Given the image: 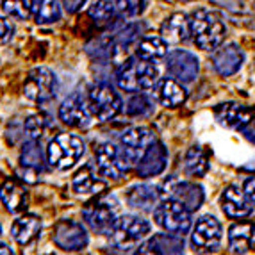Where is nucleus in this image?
<instances>
[{"label": "nucleus", "mask_w": 255, "mask_h": 255, "mask_svg": "<svg viewBox=\"0 0 255 255\" xmlns=\"http://www.w3.org/2000/svg\"><path fill=\"white\" fill-rule=\"evenodd\" d=\"M191 39L202 50H216L227 36V25L220 13L209 9H196L189 20Z\"/></svg>", "instance_id": "f257e3e1"}, {"label": "nucleus", "mask_w": 255, "mask_h": 255, "mask_svg": "<svg viewBox=\"0 0 255 255\" xmlns=\"http://www.w3.org/2000/svg\"><path fill=\"white\" fill-rule=\"evenodd\" d=\"M159 81L157 66L145 59H127L116 72V82L124 91L139 93L152 90Z\"/></svg>", "instance_id": "f03ea898"}, {"label": "nucleus", "mask_w": 255, "mask_h": 255, "mask_svg": "<svg viewBox=\"0 0 255 255\" xmlns=\"http://www.w3.org/2000/svg\"><path fill=\"white\" fill-rule=\"evenodd\" d=\"M84 143L73 134H57L47 145V162L55 170H70L84 155Z\"/></svg>", "instance_id": "7ed1b4c3"}, {"label": "nucleus", "mask_w": 255, "mask_h": 255, "mask_svg": "<svg viewBox=\"0 0 255 255\" xmlns=\"http://www.w3.org/2000/svg\"><path fill=\"white\" fill-rule=\"evenodd\" d=\"M153 221L166 232L173 234H187L193 227L191 211L175 198H164L159 202L155 211H153Z\"/></svg>", "instance_id": "20e7f679"}, {"label": "nucleus", "mask_w": 255, "mask_h": 255, "mask_svg": "<svg viewBox=\"0 0 255 255\" xmlns=\"http://www.w3.org/2000/svg\"><path fill=\"white\" fill-rule=\"evenodd\" d=\"M95 159H97L98 173L115 180L122 179L125 173H128L132 162H134L127 146L120 148L115 143H102L95 152Z\"/></svg>", "instance_id": "39448f33"}, {"label": "nucleus", "mask_w": 255, "mask_h": 255, "mask_svg": "<svg viewBox=\"0 0 255 255\" xmlns=\"http://www.w3.org/2000/svg\"><path fill=\"white\" fill-rule=\"evenodd\" d=\"M150 223L141 216H134V214H125V216L116 218L115 225L111 229V238L116 247L122 250H130V248L137 247L141 241H145L148 238Z\"/></svg>", "instance_id": "423d86ee"}, {"label": "nucleus", "mask_w": 255, "mask_h": 255, "mask_svg": "<svg viewBox=\"0 0 255 255\" xmlns=\"http://www.w3.org/2000/svg\"><path fill=\"white\" fill-rule=\"evenodd\" d=\"M59 82L52 70L45 66L30 70L23 84V95L36 104H47L57 97Z\"/></svg>", "instance_id": "0eeeda50"}, {"label": "nucleus", "mask_w": 255, "mask_h": 255, "mask_svg": "<svg viewBox=\"0 0 255 255\" xmlns=\"http://www.w3.org/2000/svg\"><path fill=\"white\" fill-rule=\"evenodd\" d=\"M88 104H90L91 115L98 122H109V120L116 118L124 107V102L115 91V88L106 82L91 88L90 95H88Z\"/></svg>", "instance_id": "6e6552de"}, {"label": "nucleus", "mask_w": 255, "mask_h": 255, "mask_svg": "<svg viewBox=\"0 0 255 255\" xmlns=\"http://www.w3.org/2000/svg\"><path fill=\"white\" fill-rule=\"evenodd\" d=\"M52 241L64 252H81L88 247L90 238H88V232L79 221L61 220L54 227Z\"/></svg>", "instance_id": "1a4fd4ad"}, {"label": "nucleus", "mask_w": 255, "mask_h": 255, "mask_svg": "<svg viewBox=\"0 0 255 255\" xmlns=\"http://www.w3.org/2000/svg\"><path fill=\"white\" fill-rule=\"evenodd\" d=\"M93 115H91L90 104L82 97V93H72L63 100L59 106V120L63 124L73 128H86L90 127L93 122Z\"/></svg>", "instance_id": "9d476101"}, {"label": "nucleus", "mask_w": 255, "mask_h": 255, "mask_svg": "<svg viewBox=\"0 0 255 255\" xmlns=\"http://www.w3.org/2000/svg\"><path fill=\"white\" fill-rule=\"evenodd\" d=\"M221 238H223V230H221L220 221L214 216L207 214V216H202L200 220H196L191 234V243L195 250H216L220 247Z\"/></svg>", "instance_id": "9b49d317"}, {"label": "nucleus", "mask_w": 255, "mask_h": 255, "mask_svg": "<svg viewBox=\"0 0 255 255\" xmlns=\"http://www.w3.org/2000/svg\"><path fill=\"white\" fill-rule=\"evenodd\" d=\"M166 70L173 79L189 84L198 77L200 72V63L195 54L187 50H171L166 55Z\"/></svg>", "instance_id": "f8f14e48"}, {"label": "nucleus", "mask_w": 255, "mask_h": 255, "mask_svg": "<svg viewBox=\"0 0 255 255\" xmlns=\"http://www.w3.org/2000/svg\"><path fill=\"white\" fill-rule=\"evenodd\" d=\"M164 198H175V200L182 202L191 213L198 211L204 204V187L195 182H187V180H168L164 184Z\"/></svg>", "instance_id": "ddd939ff"}, {"label": "nucleus", "mask_w": 255, "mask_h": 255, "mask_svg": "<svg viewBox=\"0 0 255 255\" xmlns=\"http://www.w3.org/2000/svg\"><path fill=\"white\" fill-rule=\"evenodd\" d=\"M82 216L88 227L97 234H109L116 221L115 207H111L107 200H97L88 204L82 211Z\"/></svg>", "instance_id": "4468645a"}, {"label": "nucleus", "mask_w": 255, "mask_h": 255, "mask_svg": "<svg viewBox=\"0 0 255 255\" xmlns=\"http://www.w3.org/2000/svg\"><path fill=\"white\" fill-rule=\"evenodd\" d=\"M166 162H168V150L162 145L161 141H153L152 145H148L143 152V157L137 162V175L143 179H150V177H157L164 171Z\"/></svg>", "instance_id": "2eb2a0df"}, {"label": "nucleus", "mask_w": 255, "mask_h": 255, "mask_svg": "<svg viewBox=\"0 0 255 255\" xmlns=\"http://www.w3.org/2000/svg\"><path fill=\"white\" fill-rule=\"evenodd\" d=\"M211 63H213L216 73H220L221 77H230L241 70L243 63H245V54L234 43L225 45V47L220 45L211 55Z\"/></svg>", "instance_id": "dca6fc26"}, {"label": "nucleus", "mask_w": 255, "mask_h": 255, "mask_svg": "<svg viewBox=\"0 0 255 255\" xmlns=\"http://www.w3.org/2000/svg\"><path fill=\"white\" fill-rule=\"evenodd\" d=\"M221 207L229 218L243 220L254 213V205L250 204L248 196L238 186H229L221 195Z\"/></svg>", "instance_id": "f3484780"}, {"label": "nucleus", "mask_w": 255, "mask_h": 255, "mask_svg": "<svg viewBox=\"0 0 255 255\" xmlns=\"http://www.w3.org/2000/svg\"><path fill=\"white\" fill-rule=\"evenodd\" d=\"M139 254H184V238L180 234H153L139 247Z\"/></svg>", "instance_id": "a211bd4d"}, {"label": "nucleus", "mask_w": 255, "mask_h": 255, "mask_svg": "<svg viewBox=\"0 0 255 255\" xmlns=\"http://www.w3.org/2000/svg\"><path fill=\"white\" fill-rule=\"evenodd\" d=\"M214 115H216L218 122L221 125H225V127L230 128H239V130H245V127L252 122L250 111L234 102L220 104L214 109Z\"/></svg>", "instance_id": "6ab92c4d"}, {"label": "nucleus", "mask_w": 255, "mask_h": 255, "mask_svg": "<svg viewBox=\"0 0 255 255\" xmlns=\"http://www.w3.org/2000/svg\"><path fill=\"white\" fill-rule=\"evenodd\" d=\"M0 202L9 213H23L29 205V193L14 180H5L0 186Z\"/></svg>", "instance_id": "aec40b11"}, {"label": "nucleus", "mask_w": 255, "mask_h": 255, "mask_svg": "<svg viewBox=\"0 0 255 255\" xmlns=\"http://www.w3.org/2000/svg\"><path fill=\"white\" fill-rule=\"evenodd\" d=\"M41 220L36 214H23L11 225V236L18 245H30L41 232Z\"/></svg>", "instance_id": "412c9836"}, {"label": "nucleus", "mask_w": 255, "mask_h": 255, "mask_svg": "<svg viewBox=\"0 0 255 255\" xmlns=\"http://www.w3.org/2000/svg\"><path fill=\"white\" fill-rule=\"evenodd\" d=\"M229 247L234 254H247L255 247L254 223H236L229 229Z\"/></svg>", "instance_id": "4be33fe9"}, {"label": "nucleus", "mask_w": 255, "mask_h": 255, "mask_svg": "<svg viewBox=\"0 0 255 255\" xmlns=\"http://www.w3.org/2000/svg\"><path fill=\"white\" fill-rule=\"evenodd\" d=\"M125 198L130 207L141 209V211H152L153 205H157L159 202V191L152 184H137L128 189Z\"/></svg>", "instance_id": "5701e85b"}, {"label": "nucleus", "mask_w": 255, "mask_h": 255, "mask_svg": "<svg viewBox=\"0 0 255 255\" xmlns=\"http://www.w3.org/2000/svg\"><path fill=\"white\" fill-rule=\"evenodd\" d=\"M161 32L164 34L166 41H187L191 38V25H189V18L184 13H175L170 18H166L162 23Z\"/></svg>", "instance_id": "b1692460"}, {"label": "nucleus", "mask_w": 255, "mask_h": 255, "mask_svg": "<svg viewBox=\"0 0 255 255\" xmlns=\"http://www.w3.org/2000/svg\"><path fill=\"white\" fill-rule=\"evenodd\" d=\"M106 186L107 184L104 180L97 179V173L91 166H84L82 170H79L72 180V189L77 195H95L104 191Z\"/></svg>", "instance_id": "393cba45"}, {"label": "nucleus", "mask_w": 255, "mask_h": 255, "mask_svg": "<svg viewBox=\"0 0 255 255\" xmlns=\"http://www.w3.org/2000/svg\"><path fill=\"white\" fill-rule=\"evenodd\" d=\"M168 54V41L161 36H146L136 45V57L145 61H159Z\"/></svg>", "instance_id": "a878e982"}, {"label": "nucleus", "mask_w": 255, "mask_h": 255, "mask_svg": "<svg viewBox=\"0 0 255 255\" xmlns=\"http://www.w3.org/2000/svg\"><path fill=\"white\" fill-rule=\"evenodd\" d=\"M159 102L166 107H177L180 104L186 102L187 98V91L184 90V86L180 84V81L177 79H164L159 84V91H157Z\"/></svg>", "instance_id": "bb28decb"}, {"label": "nucleus", "mask_w": 255, "mask_h": 255, "mask_svg": "<svg viewBox=\"0 0 255 255\" xmlns=\"http://www.w3.org/2000/svg\"><path fill=\"white\" fill-rule=\"evenodd\" d=\"M47 153L43 152L41 143L38 139H29L23 143L20 152V166L29 171H41Z\"/></svg>", "instance_id": "cd10ccee"}, {"label": "nucleus", "mask_w": 255, "mask_h": 255, "mask_svg": "<svg viewBox=\"0 0 255 255\" xmlns=\"http://www.w3.org/2000/svg\"><path fill=\"white\" fill-rule=\"evenodd\" d=\"M120 141L128 150H145L155 141V134L148 127H130L120 136Z\"/></svg>", "instance_id": "c85d7f7f"}, {"label": "nucleus", "mask_w": 255, "mask_h": 255, "mask_svg": "<svg viewBox=\"0 0 255 255\" xmlns=\"http://www.w3.org/2000/svg\"><path fill=\"white\" fill-rule=\"evenodd\" d=\"M36 23L39 25H48L61 20V5L59 0H34L32 7Z\"/></svg>", "instance_id": "c756f323"}, {"label": "nucleus", "mask_w": 255, "mask_h": 255, "mask_svg": "<svg viewBox=\"0 0 255 255\" xmlns=\"http://www.w3.org/2000/svg\"><path fill=\"white\" fill-rule=\"evenodd\" d=\"M184 171L191 177H204L209 171V162L200 146H191L184 157Z\"/></svg>", "instance_id": "7c9ffc66"}, {"label": "nucleus", "mask_w": 255, "mask_h": 255, "mask_svg": "<svg viewBox=\"0 0 255 255\" xmlns=\"http://www.w3.org/2000/svg\"><path fill=\"white\" fill-rule=\"evenodd\" d=\"M153 109H155V106H153L152 98L143 93H137L127 102V109L125 111H127L128 116H134V118H146V116L152 115Z\"/></svg>", "instance_id": "2f4dec72"}, {"label": "nucleus", "mask_w": 255, "mask_h": 255, "mask_svg": "<svg viewBox=\"0 0 255 255\" xmlns=\"http://www.w3.org/2000/svg\"><path fill=\"white\" fill-rule=\"evenodd\" d=\"M0 5L9 16H14L18 20H27L32 14L34 0H0Z\"/></svg>", "instance_id": "473e14b6"}, {"label": "nucleus", "mask_w": 255, "mask_h": 255, "mask_svg": "<svg viewBox=\"0 0 255 255\" xmlns=\"http://www.w3.org/2000/svg\"><path fill=\"white\" fill-rule=\"evenodd\" d=\"M115 13H116V5L111 0H97L90 7V11H88V14L97 23H107V21H111L115 18Z\"/></svg>", "instance_id": "72a5a7b5"}, {"label": "nucleus", "mask_w": 255, "mask_h": 255, "mask_svg": "<svg viewBox=\"0 0 255 255\" xmlns=\"http://www.w3.org/2000/svg\"><path fill=\"white\" fill-rule=\"evenodd\" d=\"M23 128H25L29 139H38V141H41V137L45 136V132H47V128H48V120H47V116H43V115H32V116H29V118L25 120V125H23Z\"/></svg>", "instance_id": "f704fd0d"}, {"label": "nucleus", "mask_w": 255, "mask_h": 255, "mask_svg": "<svg viewBox=\"0 0 255 255\" xmlns=\"http://www.w3.org/2000/svg\"><path fill=\"white\" fill-rule=\"evenodd\" d=\"M116 13L124 18H137L145 13L146 0H116Z\"/></svg>", "instance_id": "c9c22d12"}, {"label": "nucleus", "mask_w": 255, "mask_h": 255, "mask_svg": "<svg viewBox=\"0 0 255 255\" xmlns=\"http://www.w3.org/2000/svg\"><path fill=\"white\" fill-rule=\"evenodd\" d=\"M14 36V25L7 18L0 16V45H5L13 39Z\"/></svg>", "instance_id": "e433bc0d"}, {"label": "nucleus", "mask_w": 255, "mask_h": 255, "mask_svg": "<svg viewBox=\"0 0 255 255\" xmlns=\"http://www.w3.org/2000/svg\"><path fill=\"white\" fill-rule=\"evenodd\" d=\"M243 191H245V195L248 196V200H250V204L254 205V209H255V177H250V179L245 180Z\"/></svg>", "instance_id": "4c0bfd02"}, {"label": "nucleus", "mask_w": 255, "mask_h": 255, "mask_svg": "<svg viewBox=\"0 0 255 255\" xmlns=\"http://www.w3.org/2000/svg\"><path fill=\"white\" fill-rule=\"evenodd\" d=\"M61 2H63V5H64V11L73 14V13H77L79 9H82V5H84L88 0H61Z\"/></svg>", "instance_id": "58836bf2"}, {"label": "nucleus", "mask_w": 255, "mask_h": 255, "mask_svg": "<svg viewBox=\"0 0 255 255\" xmlns=\"http://www.w3.org/2000/svg\"><path fill=\"white\" fill-rule=\"evenodd\" d=\"M0 254H7L9 255V254H13V250H11L5 243H0Z\"/></svg>", "instance_id": "ea45409f"}, {"label": "nucleus", "mask_w": 255, "mask_h": 255, "mask_svg": "<svg viewBox=\"0 0 255 255\" xmlns=\"http://www.w3.org/2000/svg\"><path fill=\"white\" fill-rule=\"evenodd\" d=\"M180 2H193V0H180Z\"/></svg>", "instance_id": "a19ab883"}, {"label": "nucleus", "mask_w": 255, "mask_h": 255, "mask_svg": "<svg viewBox=\"0 0 255 255\" xmlns=\"http://www.w3.org/2000/svg\"><path fill=\"white\" fill-rule=\"evenodd\" d=\"M0 234H2V229H0Z\"/></svg>", "instance_id": "79ce46f5"}]
</instances>
